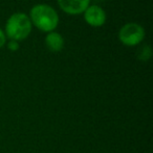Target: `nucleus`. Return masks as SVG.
I'll list each match as a JSON object with an SVG mask.
<instances>
[{"instance_id": "f03ea898", "label": "nucleus", "mask_w": 153, "mask_h": 153, "mask_svg": "<svg viewBox=\"0 0 153 153\" xmlns=\"http://www.w3.org/2000/svg\"><path fill=\"white\" fill-rule=\"evenodd\" d=\"M31 31V19L24 13H15L5 23V33L11 40L22 41L29 36Z\"/></svg>"}, {"instance_id": "20e7f679", "label": "nucleus", "mask_w": 153, "mask_h": 153, "mask_svg": "<svg viewBox=\"0 0 153 153\" xmlns=\"http://www.w3.org/2000/svg\"><path fill=\"white\" fill-rule=\"evenodd\" d=\"M85 21L93 27H100L104 25L106 21V13L99 5H89L84 12Z\"/></svg>"}, {"instance_id": "f257e3e1", "label": "nucleus", "mask_w": 153, "mask_h": 153, "mask_svg": "<svg viewBox=\"0 0 153 153\" xmlns=\"http://www.w3.org/2000/svg\"><path fill=\"white\" fill-rule=\"evenodd\" d=\"M31 22L38 29L44 32L54 31L59 23L58 13L50 5L45 3L36 4L29 12Z\"/></svg>"}, {"instance_id": "0eeeda50", "label": "nucleus", "mask_w": 153, "mask_h": 153, "mask_svg": "<svg viewBox=\"0 0 153 153\" xmlns=\"http://www.w3.org/2000/svg\"><path fill=\"white\" fill-rule=\"evenodd\" d=\"M137 56L142 61H148L150 59V56H151V48H150V46L145 45V46L142 47L139 49V53H137Z\"/></svg>"}, {"instance_id": "39448f33", "label": "nucleus", "mask_w": 153, "mask_h": 153, "mask_svg": "<svg viewBox=\"0 0 153 153\" xmlns=\"http://www.w3.org/2000/svg\"><path fill=\"white\" fill-rule=\"evenodd\" d=\"M90 0H58V4L63 12L69 15H78L85 12Z\"/></svg>"}, {"instance_id": "6e6552de", "label": "nucleus", "mask_w": 153, "mask_h": 153, "mask_svg": "<svg viewBox=\"0 0 153 153\" xmlns=\"http://www.w3.org/2000/svg\"><path fill=\"white\" fill-rule=\"evenodd\" d=\"M8 48L10 49L11 51H17L19 49V44L17 41H14V40H11L8 44Z\"/></svg>"}, {"instance_id": "423d86ee", "label": "nucleus", "mask_w": 153, "mask_h": 153, "mask_svg": "<svg viewBox=\"0 0 153 153\" xmlns=\"http://www.w3.org/2000/svg\"><path fill=\"white\" fill-rule=\"evenodd\" d=\"M45 44L47 48L53 52H58L61 51L64 47V39L60 33L56 31L48 32L45 38Z\"/></svg>"}, {"instance_id": "7ed1b4c3", "label": "nucleus", "mask_w": 153, "mask_h": 153, "mask_svg": "<svg viewBox=\"0 0 153 153\" xmlns=\"http://www.w3.org/2000/svg\"><path fill=\"white\" fill-rule=\"evenodd\" d=\"M145 38V29L142 25L131 22L127 23L118 31V39L126 46H136Z\"/></svg>"}, {"instance_id": "1a4fd4ad", "label": "nucleus", "mask_w": 153, "mask_h": 153, "mask_svg": "<svg viewBox=\"0 0 153 153\" xmlns=\"http://www.w3.org/2000/svg\"><path fill=\"white\" fill-rule=\"evenodd\" d=\"M5 41H6V36H5V33L2 31V29L0 28V48L5 44Z\"/></svg>"}]
</instances>
